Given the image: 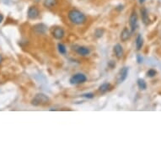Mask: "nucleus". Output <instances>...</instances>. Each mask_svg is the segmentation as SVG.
<instances>
[{"label": "nucleus", "mask_w": 161, "mask_h": 161, "mask_svg": "<svg viewBox=\"0 0 161 161\" xmlns=\"http://www.w3.org/2000/svg\"><path fill=\"white\" fill-rule=\"evenodd\" d=\"M67 18L69 21L75 25H82L87 21V17L83 12L77 9H73L67 13Z\"/></svg>", "instance_id": "1"}, {"label": "nucleus", "mask_w": 161, "mask_h": 161, "mask_svg": "<svg viewBox=\"0 0 161 161\" xmlns=\"http://www.w3.org/2000/svg\"><path fill=\"white\" fill-rule=\"evenodd\" d=\"M50 101L49 97L43 93H37L31 100V105L34 106H43Z\"/></svg>", "instance_id": "2"}, {"label": "nucleus", "mask_w": 161, "mask_h": 161, "mask_svg": "<svg viewBox=\"0 0 161 161\" xmlns=\"http://www.w3.org/2000/svg\"><path fill=\"white\" fill-rule=\"evenodd\" d=\"M87 80H88V78L84 73H77L72 75L71 78H69V83L73 85H78V84H83V83H86Z\"/></svg>", "instance_id": "3"}, {"label": "nucleus", "mask_w": 161, "mask_h": 161, "mask_svg": "<svg viewBox=\"0 0 161 161\" xmlns=\"http://www.w3.org/2000/svg\"><path fill=\"white\" fill-rule=\"evenodd\" d=\"M72 49L78 56L80 57H87L90 54L91 51L89 49L88 46H78V45H74L72 46Z\"/></svg>", "instance_id": "4"}, {"label": "nucleus", "mask_w": 161, "mask_h": 161, "mask_svg": "<svg viewBox=\"0 0 161 161\" xmlns=\"http://www.w3.org/2000/svg\"><path fill=\"white\" fill-rule=\"evenodd\" d=\"M51 35H52L54 39L57 40V41H61L65 36V30L61 26H56L52 29Z\"/></svg>", "instance_id": "5"}, {"label": "nucleus", "mask_w": 161, "mask_h": 161, "mask_svg": "<svg viewBox=\"0 0 161 161\" xmlns=\"http://www.w3.org/2000/svg\"><path fill=\"white\" fill-rule=\"evenodd\" d=\"M128 72H129V68L128 67H123L120 69L117 76V83H122L127 79L128 76Z\"/></svg>", "instance_id": "6"}, {"label": "nucleus", "mask_w": 161, "mask_h": 161, "mask_svg": "<svg viewBox=\"0 0 161 161\" xmlns=\"http://www.w3.org/2000/svg\"><path fill=\"white\" fill-rule=\"evenodd\" d=\"M129 25L131 28V32L133 33L138 28V15L136 11H133L129 17Z\"/></svg>", "instance_id": "7"}, {"label": "nucleus", "mask_w": 161, "mask_h": 161, "mask_svg": "<svg viewBox=\"0 0 161 161\" xmlns=\"http://www.w3.org/2000/svg\"><path fill=\"white\" fill-rule=\"evenodd\" d=\"M40 16V11L36 6H30L28 9L27 17L30 20H36Z\"/></svg>", "instance_id": "8"}, {"label": "nucleus", "mask_w": 161, "mask_h": 161, "mask_svg": "<svg viewBox=\"0 0 161 161\" xmlns=\"http://www.w3.org/2000/svg\"><path fill=\"white\" fill-rule=\"evenodd\" d=\"M113 51H114V54L117 57V58L118 59H121L123 55H124V50H123V47L120 43H117L113 47Z\"/></svg>", "instance_id": "9"}, {"label": "nucleus", "mask_w": 161, "mask_h": 161, "mask_svg": "<svg viewBox=\"0 0 161 161\" xmlns=\"http://www.w3.org/2000/svg\"><path fill=\"white\" fill-rule=\"evenodd\" d=\"M131 34H132V32H131V30L128 27H124L123 30H122V32H121L120 39H121L122 42H126L127 41L130 39Z\"/></svg>", "instance_id": "10"}, {"label": "nucleus", "mask_w": 161, "mask_h": 161, "mask_svg": "<svg viewBox=\"0 0 161 161\" xmlns=\"http://www.w3.org/2000/svg\"><path fill=\"white\" fill-rule=\"evenodd\" d=\"M111 89V84L108 82H105V83H101L99 88H98V91L99 93L101 94H104L107 93L110 89Z\"/></svg>", "instance_id": "11"}, {"label": "nucleus", "mask_w": 161, "mask_h": 161, "mask_svg": "<svg viewBox=\"0 0 161 161\" xmlns=\"http://www.w3.org/2000/svg\"><path fill=\"white\" fill-rule=\"evenodd\" d=\"M33 30L37 35H43L46 31V26L44 24H37L34 26Z\"/></svg>", "instance_id": "12"}, {"label": "nucleus", "mask_w": 161, "mask_h": 161, "mask_svg": "<svg viewBox=\"0 0 161 161\" xmlns=\"http://www.w3.org/2000/svg\"><path fill=\"white\" fill-rule=\"evenodd\" d=\"M141 18H142V21L144 25H148L149 23V13H148V10L145 8H143L141 9Z\"/></svg>", "instance_id": "13"}, {"label": "nucleus", "mask_w": 161, "mask_h": 161, "mask_svg": "<svg viewBox=\"0 0 161 161\" xmlns=\"http://www.w3.org/2000/svg\"><path fill=\"white\" fill-rule=\"evenodd\" d=\"M135 44H136V48L137 50L139 51L142 49L143 46H144V38L142 36V35L139 34L137 38H136V41H135Z\"/></svg>", "instance_id": "14"}, {"label": "nucleus", "mask_w": 161, "mask_h": 161, "mask_svg": "<svg viewBox=\"0 0 161 161\" xmlns=\"http://www.w3.org/2000/svg\"><path fill=\"white\" fill-rule=\"evenodd\" d=\"M57 51H58V52L61 55H66V53H67V47H66V46L63 43L59 42L57 44Z\"/></svg>", "instance_id": "15"}, {"label": "nucleus", "mask_w": 161, "mask_h": 161, "mask_svg": "<svg viewBox=\"0 0 161 161\" xmlns=\"http://www.w3.org/2000/svg\"><path fill=\"white\" fill-rule=\"evenodd\" d=\"M57 4V0H45L43 5L47 9H51Z\"/></svg>", "instance_id": "16"}, {"label": "nucleus", "mask_w": 161, "mask_h": 161, "mask_svg": "<svg viewBox=\"0 0 161 161\" xmlns=\"http://www.w3.org/2000/svg\"><path fill=\"white\" fill-rule=\"evenodd\" d=\"M137 83H138V86L140 90H145L147 89V83L145 82L144 79L143 78H139L138 81H137Z\"/></svg>", "instance_id": "17"}, {"label": "nucleus", "mask_w": 161, "mask_h": 161, "mask_svg": "<svg viewBox=\"0 0 161 161\" xmlns=\"http://www.w3.org/2000/svg\"><path fill=\"white\" fill-rule=\"evenodd\" d=\"M103 34H104V30L101 29V28H98V29L94 31V35H95V36H96L97 38L101 37V36H103Z\"/></svg>", "instance_id": "18"}, {"label": "nucleus", "mask_w": 161, "mask_h": 161, "mask_svg": "<svg viewBox=\"0 0 161 161\" xmlns=\"http://www.w3.org/2000/svg\"><path fill=\"white\" fill-rule=\"evenodd\" d=\"M156 74H157V71H156L155 69H154V68H150L149 70L147 72V76L149 77V78L154 77Z\"/></svg>", "instance_id": "19"}, {"label": "nucleus", "mask_w": 161, "mask_h": 161, "mask_svg": "<svg viewBox=\"0 0 161 161\" xmlns=\"http://www.w3.org/2000/svg\"><path fill=\"white\" fill-rule=\"evenodd\" d=\"M81 97H83V98H86V99H93L94 97V93H85V94H83L81 95Z\"/></svg>", "instance_id": "20"}, {"label": "nucleus", "mask_w": 161, "mask_h": 161, "mask_svg": "<svg viewBox=\"0 0 161 161\" xmlns=\"http://www.w3.org/2000/svg\"><path fill=\"white\" fill-rule=\"evenodd\" d=\"M144 61V58H143V57L141 55H138L137 56V62H138V63H142Z\"/></svg>", "instance_id": "21"}, {"label": "nucleus", "mask_w": 161, "mask_h": 161, "mask_svg": "<svg viewBox=\"0 0 161 161\" xmlns=\"http://www.w3.org/2000/svg\"><path fill=\"white\" fill-rule=\"evenodd\" d=\"M3 20H4V15L2 14H0V24L3 22Z\"/></svg>", "instance_id": "22"}, {"label": "nucleus", "mask_w": 161, "mask_h": 161, "mask_svg": "<svg viewBox=\"0 0 161 161\" xmlns=\"http://www.w3.org/2000/svg\"><path fill=\"white\" fill-rule=\"evenodd\" d=\"M2 61H3V57H2V55L0 54V64H1Z\"/></svg>", "instance_id": "23"}, {"label": "nucleus", "mask_w": 161, "mask_h": 161, "mask_svg": "<svg viewBox=\"0 0 161 161\" xmlns=\"http://www.w3.org/2000/svg\"><path fill=\"white\" fill-rule=\"evenodd\" d=\"M144 1L145 0H139V3L140 4H143V3H144Z\"/></svg>", "instance_id": "24"}]
</instances>
